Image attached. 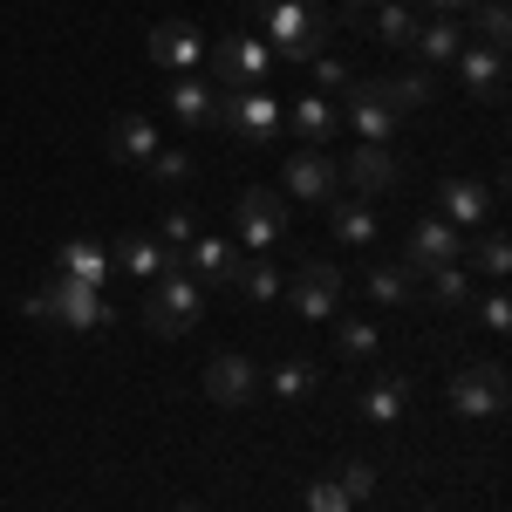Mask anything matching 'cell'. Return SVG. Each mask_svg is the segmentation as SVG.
I'll return each instance as SVG.
<instances>
[{
  "label": "cell",
  "instance_id": "obj_1",
  "mask_svg": "<svg viewBox=\"0 0 512 512\" xmlns=\"http://www.w3.org/2000/svg\"><path fill=\"white\" fill-rule=\"evenodd\" d=\"M253 21H260V41H274L280 62H308L328 41V14H321L315 0H260Z\"/></svg>",
  "mask_w": 512,
  "mask_h": 512
},
{
  "label": "cell",
  "instance_id": "obj_2",
  "mask_svg": "<svg viewBox=\"0 0 512 512\" xmlns=\"http://www.w3.org/2000/svg\"><path fill=\"white\" fill-rule=\"evenodd\" d=\"M28 308V321H62V328H96V321H110L117 308L103 301V287H89V280H69V274H55V280H41L35 294L21 301Z\"/></svg>",
  "mask_w": 512,
  "mask_h": 512
},
{
  "label": "cell",
  "instance_id": "obj_3",
  "mask_svg": "<svg viewBox=\"0 0 512 512\" xmlns=\"http://www.w3.org/2000/svg\"><path fill=\"white\" fill-rule=\"evenodd\" d=\"M205 308V294H198V280L185 267H171V274L151 280V294H144V328H158V335H185Z\"/></svg>",
  "mask_w": 512,
  "mask_h": 512
},
{
  "label": "cell",
  "instance_id": "obj_4",
  "mask_svg": "<svg viewBox=\"0 0 512 512\" xmlns=\"http://www.w3.org/2000/svg\"><path fill=\"white\" fill-rule=\"evenodd\" d=\"M451 410L472 417V424L499 417V410H506V369H499V362H465V369L451 376Z\"/></svg>",
  "mask_w": 512,
  "mask_h": 512
},
{
  "label": "cell",
  "instance_id": "obj_5",
  "mask_svg": "<svg viewBox=\"0 0 512 512\" xmlns=\"http://www.w3.org/2000/svg\"><path fill=\"white\" fill-rule=\"evenodd\" d=\"M212 117L226 123L233 137L274 144V130H280V103L267 96V89H219V110H212Z\"/></svg>",
  "mask_w": 512,
  "mask_h": 512
},
{
  "label": "cell",
  "instance_id": "obj_6",
  "mask_svg": "<svg viewBox=\"0 0 512 512\" xmlns=\"http://www.w3.org/2000/svg\"><path fill=\"white\" fill-rule=\"evenodd\" d=\"M349 130L362 144H390L396 137V103H390V82H355L349 89Z\"/></svg>",
  "mask_w": 512,
  "mask_h": 512
},
{
  "label": "cell",
  "instance_id": "obj_7",
  "mask_svg": "<svg viewBox=\"0 0 512 512\" xmlns=\"http://www.w3.org/2000/svg\"><path fill=\"white\" fill-rule=\"evenodd\" d=\"M233 226H239V246H253V253L280 246V233H287V205H280V192H246L233 205Z\"/></svg>",
  "mask_w": 512,
  "mask_h": 512
},
{
  "label": "cell",
  "instance_id": "obj_8",
  "mask_svg": "<svg viewBox=\"0 0 512 512\" xmlns=\"http://www.w3.org/2000/svg\"><path fill=\"white\" fill-rule=\"evenodd\" d=\"M465 260V233L458 226H444V219H417L410 226V274H437V267H458Z\"/></svg>",
  "mask_w": 512,
  "mask_h": 512
},
{
  "label": "cell",
  "instance_id": "obj_9",
  "mask_svg": "<svg viewBox=\"0 0 512 512\" xmlns=\"http://www.w3.org/2000/svg\"><path fill=\"white\" fill-rule=\"evenodd\" d=\"M267 69H274V48H267L260 35L219 41V89H260V82H267Z\"/></svg>",
  "mask_w": 512,
  "mask_h": 512
},
{
  "label": "cell",
  "instance_id": "obj_10",
  "mask_svg": "<svg viewBox=\"0 0 512 512\" xmlns=\"http://www.w3.org/2000/svg\"><path fill=\"white\" fill-rule=\"evenodd\" d=\"M287 301H294L308 321L335 315V301H342V267H335V260H301V274H294V287H287Z\"/></svg>",
  "mask_w": 512,
  "mask_h": 512
},
{
  "label": "cell",
  "instance_id": "obj_11",
  "mask_svg": "<svg viewBox=\"0 0 512 512\" xmlns=\"http://www.w3.org/2000/svg\"><path fill=\"white\" fill-rule=\"evenodd\" d=\"M144 55H151V69H198V55H205V35H198L192 21H158Z\"/></svg>",
  "mask_w": 512,
  "mask_h": 512
},
{
  "label": "cell",
  "instance_id": "obj_12",
  "mask_svg": "<svg viewBox=\"0 0 512 512\" xmlns=\"http://www.w3.org/2000/svg\"><path fill=\"white\" fill-rule=\"evenodd\" d=\"M253 383H260V369H253L246 355H212V362H205V396L226 403V410L253 403Z\"/></svg>",
  "mask_w": 512,
  "mask_h": 512
},
{
  "label": "cell",
  "instance_id": "obj_13",
  "mask_svg": "<svg viewBox=\"0 0 512 512\" xmlns=\"http://www.w3.org/2000/svg\"><path fill=\"white\" fill-rule=\"evenodd\" d=\"M458 76H465V89H472V96L499 103V96H506V48H485V41L458 48Z\"/></svg>",
  "mask_w": 512,
  "mask_h": 512
},
{
  "label": "cell",
  "instance_id": "obj_14",
  "mask_svg": "<svg viewBox=\"0 0 512 512\" xmlns=\"http://www.w3.org/2000/svg\"><path fill=\"white\" fill-rule=\"evenodd\" d=\"M287 192H294V198H315V205H328V198H335V164L321 158V151H308V144H301V151L287 158Z\"/></svg>",
  "mask_w": 512,
  "mask_h": 512
},
{
  "label": "cell",
  "instance_id": "obj_15",
  "mask_svg": "<svg viewBox=\"0 0 512 512\" xmlns=\"http://www.w3.org/2000/svg\"><path fill=\"white\" fill-rule=\"evenodd\" d=\"M437 205H444V226H478V219H492V192L485 185H472V178H451L444 192H437Z\"/></svg>",
  "mask_w": 512,
  "mask_h": 512
},
{
  "label": "cell",
  "instance_id": "obj_16",
  "mask_svg": "<svg viewBox=\"0 0 512 512\" xmlns=\"http://www.w3.org/2000/svg\"><path fill=\"white\" fill-rule=\"evenodd\" d=\"M349 178H355V192L369 198V192H390L396 178H403V164H396L390 144H362V151L349 158Z\"/></svg>",
  "mask_w": 512,
  "mask_h": 512
},
{
  "label": "cell",
  "instance_id": "obj_17",
  "mask_svg": "<svg viewBox=\"0 0 512 512\" xmlns=\"http://www.w3.org/2000/svg\"><path fill=\"white\" fill-rule=\"evenodd\" d=\"M110 151H117L123 164H151V158H158V123L137 117V110H130V117H117V130H110Z\"/></svg>",
  "mask_w": 512,
  "mask_h": 512
},
{
  "label": "cell",
  "instance_id": "obj_18",
  "mask_svg": "<svg viewBox=\"0 0 512 512\" xmlns=\"http://www.w3.org/2000/svg\"><path fill=\"white\" fill-rule=\"evenodd\" d=\"M239 267V246H226V239H198L192 253H185V274L192 280H212V287H226Z\"/></svg>",
  "mask_w": 512,
  "mask_h": 512
},
{
  "label": "cell",
  "instance_id": "obj_19",
  "mask_svg": "<svg viewBox=\"0 0 512 512\" xmlns=\"http://www.w3.org/2000/svg\"><path fill=\"white\" fill-rule=\"evenodd\" d=\"M55 260H62L55 274H69V280H89V287H103V274H110V253H103L96 239H69V246H62Z\"/></svg>",
  "mask_w": 512,
  "mask_h": 512
},
{
  "label": "cell",
  "instance_id": "obj_20",
  "mask_svg": "<svg viewBox=\"0 0 512 512\" xmlns=\"http://www.w3.org/2000/svg\"><path fill=\"white\" fill-rule=\"evenodd\" d=\"M294 123H301V137H308V151H321V144L342 130V110H335L328 96H301V103H294Z\"/></svg>",
  "mask_w": 512,
  "mask_h": 512
},
{
  "label": "cell",
  "instance_id": "obj_21",
  "mask_svg": "<svg viewBox=\"0 0 512 512\" xmlns=\"http://www.w3.org/2000/svg\"><path fill=\"white\" fill-rule=\"evenodd\" d=\"M110 267H123L130 280H158L164 274V253H158V239H117V253H110Z\"/></svg>",
  "mask_w": 512,
  "mask_h": 512
},
{
  "label": "cell",
  "instance_id": "obj_22",
  "mask_svg": "<svg viewBox=\"0 0 512 512\" xmlns=\"http://www.w3.org/2000/svg\"><path fill=\"white\" fill-rule=\"evenodd\" d=\"M417 48H424V62H458L465 28H458V21H444V14H431V21H417Z\"/></svg>",
  "mask_w": 512,
  "mask_h": 512
},
{
  "label": "cell",
  "instance_id": "obj_23",
  "mask_svg": "<svg viewBox=\"0 0 512 512\" xmlns=\"http://www.w3.org/2000/svg\"><path fill=\"white\" fill-rule=\"evenodd\" d=\"M403 403H410V383H403V376H383V383L362 390V417H369V424H396Z\"/></svg>",
  "mask_w": 512,
  "mask_h": 512
},
{
  "label": "cell",
  "instance_id": "obj_24",
  "mask_svg": "<svg viewBox=\"0 0 512 512\" xmlns=\"http://www.w3.org/2000/svg\"><path fill=\"white\" fill-rule=\"evenodd\" d=\"M171 110H178V123H205L212 110H219V89L198 82V76H185L178 89H171Z\"/></svg>",
  "mask_w": 512,
  "mask_h": 512
},
{
  "label": "cell",
  "instance_id": "obj_25",
  "mask_svg": "<svg viewBox=\"0 0 512 512\" xmlns=\"http://www.w3.org/2000/svg\"><path fill=\"white\" fill-rule=\"evenodd\" d=\"M328 205H335V239H349V246H369L376 239V212L362 198H328Z\"/></svg>",
  "mask_w": 512,
  "mask_h": 512
},
{
  "label": "cell",
  "instance_id": "obj_26",
  "mask_svg": "<svg viewBox=\"0 0 512 512\" xmlns=\"http://www.w3.org/2000/svg\"><path fill=\"white\" fill-rule=\"evenodd\" d=\"M233 287H239V294H253V301H274V294H280V274H274V260H267V253H253V260H239V267H233Z\"/></svg>",
  "mask_w": 512,
  "mask_h": 512
},
{
  "label": "cell",
  "instance_id": "obj_27",
  "mask_svg": "<svg viewBox=\"0 0 512 512\" xmlns=\"http://www.w3.org/2000/svg\"><path fill=\"white\" fill-rule=\"evenodd\" d=\"M383 82H390V103H396V117H410V110H424V103L437 96V82L424 76V69H410V76H383Z\"/></svg>",
  "mask_w": 512,
  "mask_h": 512
},
{
  "label": "cell",
  "instance_id": "obj_28",
  "mask_svg": "<svg viewBox=\"0 0 512 512\" xmlns=\"http://www.w3.org/2000/svg\"><path fill=\"white\" fill-rule=\"evenodd\" d=\"M369 35H376V41H410V35H417V7H410V0H383V14H376Z\"/></svg>",
  "mask_w": 512,
  "mask_h": 512
},
{
  "label": "cell",
  "instance_id": "obj_29",
  "mask_svg": "<svg viewBox=\"0 0 512 512\" xmlns=\"http://www.w3.org/2000/svg\"><path fill=\"white\" fill-rule=\"evenodd\" d=\"M431 294H437V308H465V301H472V274H465V260H458V267H437Z\"/></svg>",
  "mask_w": 512,
  "mask_h": 512
},
{
  "label": "cell",
  "instance_id": "obj_30",
  "mask_svg": "<svg viewBox=\"0 0 512 512\" xmlns=\"http://www.w3.org/2000/svg\"><path fill=\"white\" fill-rule=\"evenodd\" d=\"M369 294H376L383 308H396V301L410 294V267H376V274H369Z\"/></svg>",
  "mask_w": 512,
  "mask_h": 512
},
{
  "label": "cell",
  "instance_id": "obj_31",
  "mask_svg": "<svg viewBox=\"0 0 512 512\" xmlns=\"http://www.w3.org/2000/svg\"><path fill=\"white\" fill-rule=\"evenodd\" d=\"M506 35H512L506 0H485V7H478V41H485V48H506Z\"/></svg>",
  "mask_w": 512,
  "mask_h": 512
},
{
  "label": "cell",
  "instance_id": "obj_32",
  "mask_svg": "<svg viewBox=\"0 0 512 512\" xmlns=\"http://www.w3.org/2000/svg\"><path fill=\"white\" fill-rule=\"evenodd\" d=\"M274 390L287 396V403H301V396L315 390V369H308V362H280V369H274Z\"/></svg>",
  "mask_w": 512,
  "mask_h": 512
},
{
  "label": "cell",
  "instance_id": "obj_33",
  "mask_svg": "<svg viewBox=\"0 0 512 512\" xmlns=\"http://www.w3.org/2000/svg\"><path fill=\"white\" fill-rule=\"evenodd\" d=\"M472 267L478 274H492V280H506V267H512V246H506V233H492L485 246L472 253Z\"/></svg>",
  "mask_w": 512,
  "mask_h": 512
},
{
  "label": "cell",
  "instance_id": "obj_34",
  "mask_svg": "<svg viewBox=\"0 0 512 512\" xmlns=\"http://www.w3.org/2000/svg\"><path fill=\"white\" fill-rule=\"evenodd\" d=\"M308 512H349L342 478H315V485H308Z\"/></svg>",
  "mask_w": 512,
  "mask_h": 512
},
{
  "label": "cell",
  "instance_id": "obj_35",
  "mask_svg": "<svg viewBox=\"0 0 512 512\" xmlns=\"http://www.w3.org/2000/svg\"><path fill=\"white\" fill-rule=\"evenodd\" d=\"M342 355L369 362V355H376V328H369V321H342Z\"/></svg>",
  "mask_w": 512,
  "mask_h": 512
},
{
  "label": "cell",
  "instance_id": "obj_36",
  "mask_svg": "<svg viewBox=\"0 0 512 512\" xmlns=\"http://www.w3.org/2000/svg\"><path fill=\"white\" fill-rule=\"evenodd\" d=\"M151 171H158L164 185H185V178H192V151H164V144H158V158H151Z\"/></svg>",
  "mask_w": 512,
  "mask_h": 512
},
{
  "label": "cell",
  "instance_id": "obj_37",
  "mask_svg": "<svg viewBox=\"0 0 512 512\" xmlns=\"http://www.w3.org/2000/svg\"><path fill=\"white\" fill-rule=\"evenodd\" d=\"M342 492H349V499H369V492H376V472H369V465H342Z\"/></svg>",
  "mask_w": 512,
  "mask_h": 512
},
{
  "label": "cell",
  "instance_id": "obj_38",
  "mask_svg": "<svg viewBox=\"0 0 512 512\" xmlns=\"http://www.w3.org/2000/svg\"><path fill=\"white\" fill-rule=\"evenodd\" d=\"M478 321H485L492 335H506V328H512V308H506V294H485V308H478Z\"/></svg>",
  "mask_w": 512,
  "mask_h": 512
},
{
  "label": "cell",
  "instance_id": "obj_39",
  "mask_svg": "<svg viewBox=\"0 0 512 512\" xmlns=\"http://www.w3.org/2000/svg\"><path fill=\"white\" fill-rule=\"evenodd\" d=\"M192 233H198V219L185 212V205H171V219H164V239H171V246H185Z\"/></svg>",
  "mask_w": 512,
  "mask_h": 512
},
{
  "label": "cell",
  "instance_id": "obj_40",
  "mask_svg": "<svg viewBox=\"0 0 512 512\" xmlns=\"http://www.w3.org/2000/svg\"><path fill=\"white\" fill-rule=\"evenodd\" d=\"M472 0H417V14H444V21H458Z\"/></svg>",
  "mask_w": 512,
  "mask_h": 512
},
{
  "label": "cell",
  "instance_id": "obj_41",
  "mask_svg": "<svg viewBox=\"0 0 512 512\" xmlns=\"http://www.w3.org/2000/svg\"><path fill=\"white\" fill-rule=\"evenodd\" d=\"M349 21H362V0H349Z\"/></svg>",
  "mask_w": 512,
  "mask_h": 512
},
{
  "label": "cell",
  "instance_id": "obj_42",
  "mask_svg": "<svg viewBox=\"0 0 512 512\" xmlns=\"http://www.w3.org/2000/svg\"><path fill=\"white\" fill-rule=\"evenodd\" d=\"M178 512H205V506H178Z\"/></svg>",
  "mask_w": 512,
  "mask_h": 512
}]
</instances>
